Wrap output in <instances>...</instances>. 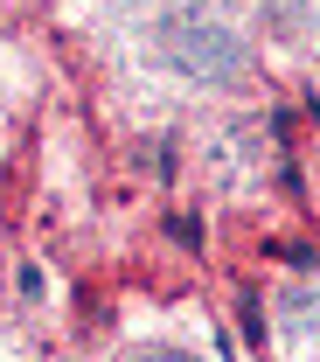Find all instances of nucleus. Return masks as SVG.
Segmentation results:
<instances>
[{
	"mask_svg": "<svg viewBox=\"0 0 320 362\" xmlns=\"http://www.w3.org/2000/svg\"><path fill=\"white\" fill-rule=\"evenodd\" d=\"M146 362H188V356H146Z\"/></svg>",
	"mask_w": 320,
	"mask_h": 362,
	"instance_id": "obj_2",
	"label": "nucleus"
},
{
	"mask_svg": "<svg viewBox=\"0 0 320 362\" xmlns=\"http://www.w3.org/2000/svg\"><path fill=\"white\" fill-rule=\"evenodd\" d=\"M167 56L182 63L188 77H216V84H230L237 77V35H230L223 21H209V14H174L167 21Z\"/></svg>",
	"mask_w": 320,
	"mask_h": 362,
	"instance_id": "obj_1",
	"label": "nucleus"
}]
</instances>
